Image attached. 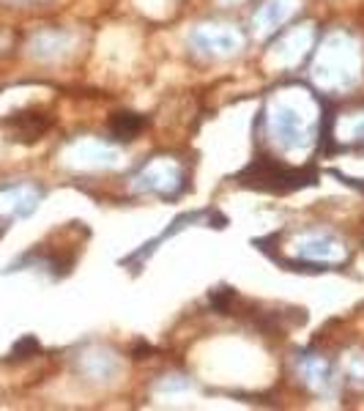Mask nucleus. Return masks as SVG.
Here are the masks:
<instances>
[{
  "mask_svg": "<svg viewBox=\"0 0 364 411\" xmlns=\"http://www.w3.org/2000/svg\"><path fill=\"white\" fill-rule=\"evenodd\" d=\"M140 129H142V121H140L137 115H132V113H121V115H115V121H113V132H115V137H121V140H132Z\"/></svg>",
  "mask_w": 364,
  "mask_h": 411,
  "instance_id": "nucleus-2",
  "label": "nucleus"
},
{
  "mask_svg": "<svg viewBox=\"0 0 364 411\" xmlns=\"http://www.w3.org/2000/svg\"><path fill=\"white\" fill-rule=\"evenodd\" d=\"M241 181L249 187H258V189H277V192H288L296 187H304L307 181H312V173L304 176L298 170H288L282 165L274 162H258L252 167H246L241 173Z\"/></svg>",
  "mask_w": 364,
  "mask_h": 411,
  "instance_id": "nucleus-1",
  "label": "nucleus"
}]
</instances>
